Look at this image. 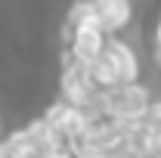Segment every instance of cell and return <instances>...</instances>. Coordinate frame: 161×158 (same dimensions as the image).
<instances>
[{
    "instance_id": "cell-1",
    "label": "cell",
    "mask_w": 161,
    "mask_h": 158,
    "mask_svg": "<svg viewBox=\"0 0 161 158\" xmlns=\"http://www.w3.org/2000/svg\"><path fill=\"white\" fill-rule=\"evenodd\" d=\"M152 105V87L146 84H121L102 93V115L115 124H140Z\"/></svg>"
},
{
    "instance_id": "cell-2",
    "label": "cell",
    "mask_w": 161,
    "mask_h": 158,
    "mask_svg": "<svg viewBox=\"0 0 161 158\" xmlns=\"http://www.w3.org/2000/svg\"><path fill=\"white\" fill-rule=\"evenodd\" d=\"M102 59L108 62L115 81L121 84H140V75H142V62L136 56V47L124 37H108L105 40V50H102Z\"/></svg>"
},
{
    "instance_id": "cell-3",
    "label": "cell",
    "mask_w": 161,
    "mask_h": 158,
    "mask_svg": "<svg viewBox=\"0 0 161 158\" xmlns=\"http://www.w3.org/2000/svg\"><path fill=\"white\" fill-rule=\"evenodd\" d=\"M105 34L99 31V25H84L78 31H68L65 34V59L68 62H78V65H90L102 56L105 50Z\"/></svg>"
},
{
    "instance_id": "cell-4",
    "label": "cell",
    "mask_w": 161,
    "mask_h": 158,
    "mask_svg": "<svg viewBox=\"0 0 161 158\" xmlns=\"http://www.w3.org/2000/svg\"><path fill=\"white\" fill-rule=\"evenodd\" d=\"M93 9H96V25L105 37H121V31H127L133 22V3L127 0H99L93 3Z\"/></svg>"
},
{
    "instance_id": "cell-5",
    "label": "cell",
    "mask_w": 161,
    "mask_h": 158,
    "mask_svg": "<svg viewBox=\"0 0 161 158\" xmlns=\"http://www.w3.org/2000/svg\"><path fill=\"white\" fill-rule=\"evenodd\" d=\"M152 47H155L152 53L161 56V16H158V22H155V31H152Z\"/></svg>"
},
{
    "instance_id": "cell-6",
    "label": "cell",
    "mask_w": 161,
    "mask_h": 158,
    "mask_svg": "<svg viewBox=\"0 0 161 158\" xmlns=\"http://www.w3.org/2000/svg\"><path fill=\"white\" fill-rule=\"evenodd\" d=\"M40 158H75L71 152H43Z\"/></svg>"
},
{
    "instance_id": "cell-7",
    "label": "cell",
    "mask_w": 161,
    "mask_h": 158,
    "mask_svg": "<svg viewBox=\"0 0 161 158\" xmlns=\"http://www.w3.org/2000/svg\"><path fill=\"white\" fill-rule=\"evenodd\" d=\"M0 139H3V115H0Z\"/></svg>"
},
{
    "instance_id": "cell-8",
    "label": "cell",
    "mask_w": 161,
    "mask_h": 158,
    "mask_svg": "<svg viewBox=\"0 0 161 158\" xmlns=\"http://www.w3.org/2000/svg\"><path fill=\"white\" fill-rule=\"evenodd\" d=\"M0 158H6V152H3V143H0Z\"/></svg>"
},
{
    "instance_id": "cell-9",
    "label": "cell",
    "mask_w": 161,
    "mask_h": 158,
    "mask_svg": "<svg viewBox=\"0 0 161 158\" xmlns=\"http://www.w3.org/2000/svg\"><path fill=\"white\" fill-rule=\"evenodd\" d=\"M158 65H161V56H158Z\"/></svg>"
}]
</instances>
